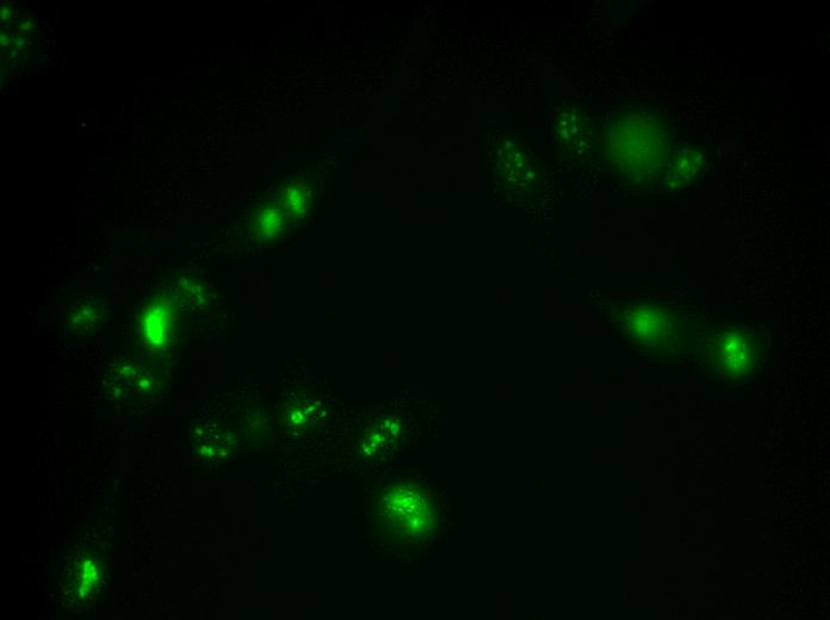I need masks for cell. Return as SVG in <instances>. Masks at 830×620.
Returning a JSON list of instances; mask_svg holds the SVG:
<instances>
[{"label": "cell", "mask_w": 830, "mask_h": 620, "mask_svg": "<svg viewBox=\"0 0 830 620\" xmlns=\"http://www.w3.org/2000/svg\"><path fill=\"white\" fill-rule=\"evenodd\" d=\"M379 512L384 530L396 538L415 541L430 535L436 507L423 487L400 485L384 494Z\"/></svg>", "instance_id": "1"}, {"label": "cell", "mask_w": 830, "mask_h": 620, "mask_svg": "<svg viewBox=\"0 0 830 620\" xmlns=\"http://www.w3.org/2000/svg\"><path fill=\"white\" fill-rule=\"evenodd\" d=\"M709 358L712 367L723 377L739 382L758 370L763 361V345L754 333L740 328H726L712 336Z\"/></svg>", "instance_id": "2"}, {"label": "cell", "mask_w": 830, "mask_h": 620, "mask_svg": "<svg viewBox=\"0 0 830 620\" xmlns=\"http://www.w3.org/2000/svg\"><path fill=\"white\" fill-rule=\"evenodd\" d=\"M631 332L640 343L661 355L678 350L683 343L679 319L664 307L644 306L633 315Z\"/></svg>", "instance_id": "3"}, {"label": "cell", "mask_w": 830, "mask_h": 620, "mask_svg": "<svg viewBox=\"0 0 830 620\" xmlns=\"http://www.w3.org/2000/svg\"><path fill=\"white\" fill-rule=\"evenodd\" d=\"M317 190L311 179L301 177L284 184L278 194V207L289 223H301L311 214Z\"/></svg>", "instance_id": "4"}, {"label": "cell", "mask_w": 830, "mask_h": 620, "mask_svg": "<svg viewBox=\"0 0 830 620\" xmlns=\"http://www.w3.org/2000/svg\"><path fill=\"white\" fill-rule=\"evenodd\" d=\"M706 158L702 151L684 148L675 154L670 170L666 173L667 185L672 189H683L695 182L705 169Z\"/></svg>", "instance_id": "5"}, {"label": "cell", "mask_w": 830, "mask_h": 620, "mask_svg": "<svg viewBox=\"0 0 830 620\" xmlns=\"http://www.w3.org/2000/svg\"><path fill=\"white\" fill-rule=\"evenodd\" d=\"M557 138L563 146L572 151L585 148L588 140L587 121L578 110L566 109L557 116L556 121Z\"/></svg>", "instance_id": "6"}, {"label": "cell", "mask_w": 830, "mask_h": 620, "mask_svg": "<svg viewBox=\"0 0 830 620\" xmlns=\"http://www.w3.org/2000/svg\"><path fill=\"white\" fill-rule=\"evenodd\" d=\"M289 221L278 207V204H269L259 210L255 219V233L257 237L269 243L281 237L286 231Z\"/></svg>", "instance_id": "7"}, {"label": "cell", "mask_w": 830, "mask_h": 620, "mask_svg": "<svg viewBox=\"0 0 830 620\" xmlns=\"http://www.w3.org/2000/svg\"><path fill=\"white\" fill-rule=\"evenodd\" d=\"M169 315L166 314L165 309H153L150 316L147 318V338L153 339L154 334L159 328V346L164 343V338L167 336V328H169Z\"/></svg>", "instance_id": "8"}]
</instances>
